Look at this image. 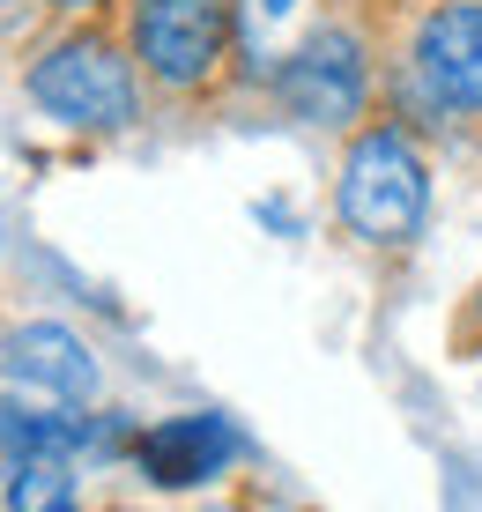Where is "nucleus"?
<instances>
[{"label":"nucleus","instance_id":"nucleus-1","mask_svg":"<svg viewBox=\"0 0 482 512\" xmlns=\"http://www.w3.org/2000/svg\"><path fill=\"white\" fill-rule=\"evenodd\" d=\"M23 97L67 134H127L141 119V75L134 52L104 30H67L23 67Z\"/></svg>","mask_w":482,"mask_h":512},{"label":"nucleus","instance_id":"nucleus-2","mask_svg":"<svg viewBox=\"0 0 482 512\" xmlns=\"http://www.w3.org/2000/svg\"><path fill=\"white\" fill-rule=\"evenodd\" d=\"M334 208H342L349 238L394 253L423 231L431 216V171H423L416 141L401 127H364L342 156V186H334Z\"/></svg>","mask_w":482,"mask_h":512},{"label":"nucleus","instance_id":"nucleus-3","mask_svg":"<svg viewBox=\"0 0 482 512\" xmlns=\"http://www.w3.org/2000/svg\"><path fill=\"white\" fill-rule=\"evenodd\" d=\"M127 52L156 90H171V97L208 90L230 52V0H134Z\"/></svg>","mask_w":482,"mask_h":512},{"label":"nucleus","instance_id":"nucleus-4","mask_svg":"<svg viewBox=\"0 0 482 512\" xmlns=\"http://www.w3.org/2000/svg\"><path fill=\"white\" fill-rule=\"evenodd\" d=\"M238 461H245V438H238V423L216 416V409H186V416L141 423V431H134V453H127V468H134L149 490H164V498L223 483Z\"/></svg>","mask_w":482,"mask_h":512},{"label":"nucleus","instance_id":"nucleus-5","mask_svg":"<svg viewBox=\"0 0 482 512\" xmlns=\"http://www.w3.org/2000/svg\"><path fill=\"white\" fill-rule=\"evenodd\" d=\"M0 386L52 409H97L104 401V364L75 327L60 320H23L0 334Z\"/></svg>","mask_w":482,"mask_h":512},{"label":"nucleus","instance_id":"nucleus-6","mask_svg":"<svg viewBox=\"0 0 482 512\" xmlns=\"http://www.w3.org/2000/svg\"><path fill=\"white\" fill-rule=\"evenodd\" d=\"M275 97H282V112L305 119V127H349V119L364 112V97H371L364 45H356L349 30H334V23L312 30V38L282 60Z\"/></svg>","mask_w":482,"mask_h":512},{"label":"nucleus","instance_id":"nucleus-7","mask_svg":"<svg viewBox=\"0 0 482 512\" xmlns=\"http://www.w3.org/2000/svg\"><path fill=\"white\" fill-rule=\"evenodd\" d=\"M408 67H416V90L431 112L475 119L482 112V0H445V8L423 15Z\"/></svg>","mask_w":482,"mask_h":512},{"label":"nucleus","instance_id":"nucleus-8","mask_svg":"<svg viewBox=\"0 0 482 512\" xmlns=\"http://www.w3.org/2000/svg\"><path fill=\"white\" fill-rule=\"evenodd\" d=\"M75 461H8L0 468V512H60L75 505Z\"/></svg>","mask_w":482,"mask_h":512},{"label":"nucleus","instance_id":"nucleus-9","mask_svg":"<svg viewBox=\"0 0 482 512\" xmlns=\"http://www.w3.org/2000/svg\"><path fill=\"white\" fill-rule=\"evenodd\" d=\"M52 8H67V15H82V8H97V0H52Z\"/></svg>","mask_w":482,"mask_h":512},{"label":"nucleus","instance_id":"nucleus-10","mask_svg":"<svg viewBox=\"0 0 482 512\" xmlns=\"http://www.w3.org/2000/svg\"><path fill=\"white\" fill-rule=\"evenodd\" d=\"M260 8H267V15H290V8H297V0H260Z\"/></svg>","mask_w":482,"mask_h":512},{"label":"nucleus","instance_id":"nucleus-11","mask_svg":"<svg viewBox=\"0 0 482 512\" xmlns=\"http://www.w3.org/2000/svg\"><path fill=\"white\" fill-rule=\"evenodd\" d=\"M60 512H89V505H82V498H75V505H60Z\"/></svg>","mask_w":482,"mask_h":512}]
</instances>
